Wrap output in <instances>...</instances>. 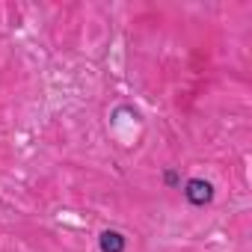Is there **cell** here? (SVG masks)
I'll list each match as a JSON object with an SVG mask.
<instances>
[{
	"label": "cell",
	"mask_w": 252,
	"mask_h": 252,
	"mask_svg": "<svg viewBox=\"0 0 252 252\" xmlns=\"http://www.w3.org/2000/svg\"><path fill=\"white\" fill-rule=\"evenodd\" d=\"M181 193H184V199H187L190 208H205L217 196V190H214V184L208 178H187L184 187H181Z\"/></svg>",
	"instance_id": "cell-1"
},
{
	"label": "cell",
	"mask_w": 252,
	"mask_h": 252,
	"mask_svg": "<svg viewBox=\"0 0 252 252\" xmlns=\"http://www.w3.org/2000/svg\"><path fill=\"white\" fill-rule=\"evenodd\" d=\"M98 249L101 252H125L128 249V237H125L119 228H104L98 234Z\"/></svg>",
	"instance_id": "cell-2"
},
{
	"label": "cell",
	"mask_w": 252,
	"mask_h": 252,
	"mask_svg": "<svg viewBox=\"0 0 252 252\" xmlns=\"http://www.w3.org/2000/svg\"><path fill=\"white\" fill-rule=\"evenodd\" d=\"M160 178H163V187H169V190L181 187V175H178V169H172V166H166Z\"/></svg>",
	"instance_id": "cell-3"
}]
</instances>
